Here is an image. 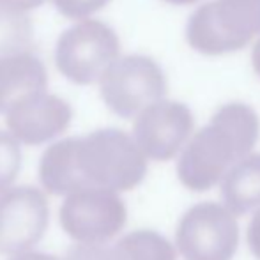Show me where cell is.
I'll return each instance as SVG.
<instances>
[{"label":"cell","mask_w":260,"mask_h":260,"mask_svg":"<svg viewBox=\"0 0 260 260\" xmlns=\"http://www.w3.org/2000/svg\"><path fill=\"white\" fill-rule=\"evenodd\" d=\"M258 137L260 120L251 106L223 105L184 147L177 163L179 181L191 191H207L250 156Z\"/></svg>","instance_id":"1"},{"label":"cell","mask_w":260,"mask_h":260,"mask_svg":"<svg viewBox=\"0 0 260 260\" xmlns=\"http://www.w3.org/2000/svg\"><path fill=\"white\" fill-rule=\"evenodd\" d=\"M78 168L89 188L129 191L144 181L147 157L135 138L115 127H105L80 138Z\"/></svg>","instance_id":"2"},{"label":"cell","mask_w":260,"mask_h":260,"mask_svg":"<svg viewBox=\"0 0 260 260\" xmlns=\"http://www.w3.org/2000/svg\"><path fill=\"white\" fill-rule=\"evenodd\" d=\"M260 34V0H211L189 16L186 39L204 55L244 48Z\"/></svg>","instance_id":"3"},{"label":"cell","mask_w":260,"mask_h":260,"mask_svg":"<svg viewBox=\"0 0 260 260\" xmlns=\"http://www.w3.org/2000/svg\"><path fill=\"white\" fill-rule=\"evenodd\" d=\"M119 52L120 43L112 27L98 20H82L58 36L55 64L69 82L89 85L101 80Z\"/></svg>","instance_id":"4"},{"label":"cell","mask_w":260,"mask_h":260,"mask_svg":"<svg viewBox=\"0 0 260 260\" xmlns=\"http://www.w3.org/2000/svg\"><path fill=\"white\" fill-rule=\"evenodd\" d=\"M105 105L115 115L131 119L167 96V76L147 55L119 57L100 80Z\"/></svg>","instance_id":"5"},{"label":"cell","mask_w":260,"mask_h":260,"mask_svg":"<svg viewBox=\"0 0 260 260\" xmlns=\"http://www.w3.org/2000/svg\"><path fill=\"white\" fill-rule=\"evenodd\" d=\"M175 244L184 260H232L239 244V225L225 206L200 202L181 218Z\"/></svg>","instance_id":"6"},{"label":"cell","mask_w":260,"mask_h":260,"mask_svg":"<svg viewBox=\"0 0 260 260\" xmlns=\"http://www.w3.org/2000/svg\"><path fill=\"white\" fill-rule=\"evenodd\" d=\"M127 211L117 193L85 188L66 197L60 207L64 232L83 244H105L124 229Z\"/></svg>","instance_id":"7"},{"label":"cell","mask_w":260,"mask_h":260,"mask_svg":"<svg viewBox=\"0 0 260 260\" xmlns=\"http://www.w3.org/2000/svg\"><path fill=\"white\" fill-rule=\"evenodd\" d=\"M50 209L45 193L18 186L0 195V253L21 255L39 243L48 229Z\"/></svg>","instance_id":"8"},{"label":"cell","mask_w":260,"mask_h":260,"mask_svg":"<svg viewBox=\"0 0 260 260\" xmlns=\"http://www.w3.org/2000/svg\"><path fill=\"white\" fill-rule=\"evenodd\" d=\"M195 127L191 110L179 101H157L137 117L133 138L145 157L172 159L189 140Z\"/></svg>","instance_id":"9"},{"label":"cell","mask_w":260,"mask_h":260,"mask_svg":"<svg viewBox=\"0 0 260 260\" xmlns=\"http://www.w3.org/2000/svg\"><path fill=\"white\" fill-rule=\"evenodd\" d=\"M73 110L62 98L39 92L14 105L6 115L9 133L25 145H39L68 129Z\"/></svg>","instance_id":"10"},{"label":"cell","mask_w":260,"mask_h":260,"mask_svg":"<svg viewBox=\"0 0 260 260\" xmlns=\"http://www.w3.org/2000/svg\"><path fill=\"white\" fill-rule=\"evenodd\" d=\"M46 68L34 52L0 57V113L7 115L25 98L46 92Z\"/></svg>","instance_id":"11"},{"label":"cell","mask_w":260,"mask_h":260,"mask_svg":"<svg viewBox=\"0 0 260 260\" xmlns=\"http://www.w3.org/2000/svg\"><path fill=\"white\" fill-rule=\"evenodd\" d=\"M78 137L64 138L55 142L45 151L39 163V179L43 188L52 195H73L85 189L82 172L78 168L76 151H78Z\"/></svg>","instance_id":"12"},{"label":"cell","mask_w":260,"mask_h":260,"mask_svg":"<svg viewBox=\"0 0 260 260\" xmlns=\"http://www.w3.org/2000/svg\"><path fill=\"white\" fill-rule=\"evenodd\" d=\"M225 207L234 216L260 207V154H250L234 165L221 181Z\"/></svg>","instance_id":"13"},{"label":"cell","mask_w":260,"mask_h":260,"mask_svg":"<svg viewBox=\"0 0 260 260\" xmlns=\"http://www.w3.org/2000/svg\"><path fill=\"white\" fill-rule=\"evenodd\" d=\"M115 260H177L174 246L154 230H135L113 246Z\"/></svg>","instance_id":"14"},{"label":"cell","mask_w":260,"mask_h":260,"mask_svg":"<svg viewBox=\"0 0 260 260\" xmlns=\"http://www.w3.org/2000/svg\"><path fill=\"white\" fill-rule=\"evenodd\" d=\"M32 21L27 13L0 6V57L32 52Z\"/></svg>","instance_id":"15"},{"label":"cell","mask_w":260,"mask_h":260,"mask_svg":"<svg viewBox=\"0 0 260 260\" xmlns=\"http://www.w3.org/2000/svg\"><path fill=\"white\" fill-rule=\"evenodd\" d=\"M21 167L20 140L9 131L0 129V195L9 191Z\"/></svg>","instance_id":"16"},{"label":"cell","mask_w":260,"mask_h":260,"mask_svg":"<svg viewBox=\"0 0 260 260\" xmlns=\"http://www.w3.org/2000/svg\"><path fill=\"white\" fill-rule=\"evenodd\" d=\"M58 13L71 20H83L89 14L100 11L110 0H52Z\"/></svg>","instance_id":"17"},{"label":"cell","mask_w":260,"mask_h":260,"mask_svg":"<svg viewBox=\"0 0 260 260\" xmlns=\"http://www.w3.org/2000/svg\"><path fill=\"white\" fill-rule=\"evenodd\" d=\"M64 260H115L113 248L105 244H73L64 255Z\"/></svg>","instance_id":"18"},{"label":"cell","mask_w":260,"mask_h":260,"mask_svg":"<svg viewBox=\"0 0 260 260\" xmlns=\"http://www.w3.org/2000/svg\"><path fill=\"white\" fill-rule=\"evenodd\" d=\"M248 244H250L251 253L260 260V211L255 212L248 226Z\"/></svg>","instance_id":"19"},{"label":"cell","mask_w":260,"mask_h":260,"mask_svg":"<svg viewBox=\"0 0 260 260\" xmlns=\"http://www.w3.org/2000/svg\"><path fill=\"white\" fill-rule=\"evenodd\" d=\"M45 0H0V6L2 7H9L14 11H21V13H27L30 9L39 7Z\"/></svg>","instance_id":"20"},{"label":"cell","mask_w":260,"mask_h":260,"mask_svg":"<svg viewBox=\"0 0 260 260\" xmlns=\"http://www.w3.org/2000/svg\"><path fill=\"white\" fill-rule=\"evenodd\" d=\"M11 260H58L57 257L50 253H38V251H27V253H21V255H16Z\"/></svg>","instance_id":"21"},{"label":"cell","mask_w":260,"mask_h":260,"mask_svg":"<svg viewBox=\"0 0 260 260\" xmlns=\"http://www.w3.org/2000/svg\"><path fill=\"white\" fill-rule=\"evenodd\" d=\"M251 64H253L255 73L260 76V39L255 43L253 46V52H251Z\"/></svg>","instance_id":"22"},{"label":"cell","mask_w":260,"mask_h":260,"mask_svg":"<svg viewBox=\"0 0 260 260\" xmlns=\"http://www.w3.org/2000/svg\"><path fill=\"white\" fill-rule=\"evenodd\" d=\"M168 4H174V6H189V4H195L197 0H165Z\"/></svg>","instance_id":"23"}]
</instances>
